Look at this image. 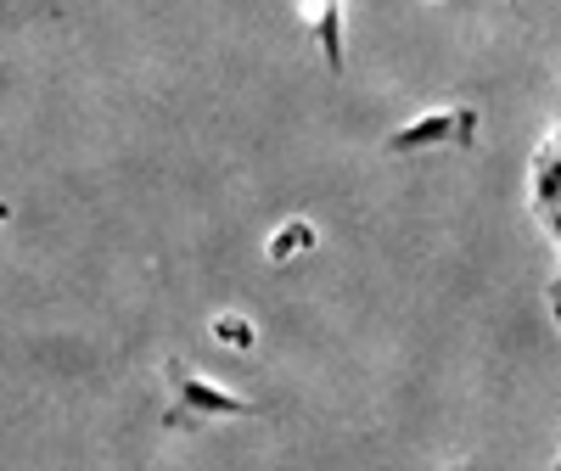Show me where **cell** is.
<instances>
[{"label":"cell","mask_w":561,"mask_h":471,"mask_svg":"<svg viewBox=\"0 0 561 471\" xmlns=\"http://www.w3.org/2000/svg\"><path fill=\"white\" fill-rule=\"evenodd\" d=\"M208 332H214L225 348H237V354H248V348L259 343V332H253V320H248V314H214Z\"/></svg>","instance_id":"5b68a950"},{"label":"cell","mask_w":561,"mask_h":471,"mask_svg":"<svg viewBox=\"0 0 561 471\" xmlns=\"http://www.w3.org/2000/svg\"><path fill=\"white\" fill-rule=\"evenodd\" d=\"M505 7H517V0H505Z\"/></svg>","instance_id":"ba28073f"},{"label":"cell","mask_w":561,"mask_h":471,"mask_svg":"<svg viewBox=\"0 0 561 471\" xmlns=\"http://www.w3.org/2000/svg\"><path fill=\"white\" fill-rule=\"evenodd\" d=\"M550 314H556V325H561V275L550 280Z\"/></svg>","instance_id":"8992f818"},{"label":"cell","mask_w":561,"mask_h":471,"mask_svg":"<svg viewBox=\"0 0 561 471\" xmlns=\"http://www.w3.org/2000/svg\"><path fill=\"white\" fill-rule=\"evenodd\" d=\"M169 388H174L169 427H203V421H225V415H259L253 399L208 382V376H197L192 365H180V359H169Z\"/></svg>","instance_id":"6da1fadb"},{"label":"cell","mask_w":561,"mask_h":471,"mask_svg":"<svg viewBox=\"0 0 561 471\" xmlns=\"http://www.w3.org/2000/svg\"><path fill=\"white\" fill-rule=\"evenodd\" d=\"M304 248H314V225H309V219H287V225L270 236V264H287V259L304 253Z\"/></svg>","instance_id":"277c9868"},{"label":"cell","mask_w":561,"mask_h":471,"mask_svg":"<svg viewBox=\"0 0 561 471\" xmlns=\"http://www.w3.org/2000/svg\"><path fill=\"white\" fill-rule=\"evenodd\" d=\"M298 12L320 45L325 73H343V0H298Z\"/></svg>","instance_id":"3957f363"},{"label":"cell","mask_w":561,"mask_h":471,"mask_svg":"<svg viewBox=\"0 0 561 471\" xmlns=\"http://www.w3.org/2000/svg\"><path fill=\"white\" fill-rule=\"evenodd\" d=\"M556 466H561V455H556Z\"/></svg>","instance_id":"9c48e42d"},{"label":"cell","mask_w":561,"mask_h":471,"mask_svg":"<svg viewBox=\"0 0 561 471\" xmlns=\"http://www.w3.org/2000/svg\"><path fill=\"white\" fill-rule=\"evenodd\" d=\"M472 140H478V113L472 107H433V113L410 118L404 129H393L382 147L388 152H438V147L466 152Z\"/></svg>","instance_id":"7a4b0ae2"},{"label":"cell","mask_w":561,"mask_h":471,"mask_svg":"<svg viewBox=\"0 0 561 471\" xmlns=\"http://www.w3.org/2000/svg\"><path fill=\"white\" fill-rule=\"evenodd\" d=\"M12 219V203H0V225H7Z\"/></svg>","instance_id":"52a82bcc"}]
</instances>
